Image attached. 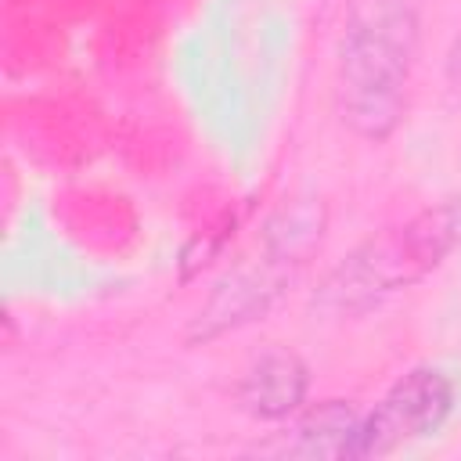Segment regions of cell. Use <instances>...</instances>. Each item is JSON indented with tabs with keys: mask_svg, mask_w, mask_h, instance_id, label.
<instances>
[{
	"mask_svg": "<svg viewBox=\"0 0 461 461\" xmlns=\"http://www.w3.org/2000/svg\"><path fill=\"white\" fill-rule=\"evenodd\" d=\"M418 54L414 0H349L339 36V112L367 140L396 130Z\"/></svg>",
	"mask_w": 461,
	"mask_h": 461,
	"instance_id": "cell-1",
	"label": "cell"
},
{
	"mask_svg": "<svg viewBox=\"0 0 461 461\" xmlns=\"http://www.w3.org/2000/svg\"><path fill=\"white\" fill-rule=\"evenodd\" d=\"M461 238V205L425 209L407 223L385 227L335 263L313 295L328 313H364L385 295L421 281Z\"/></svg>",
	"mask_w": 461,
	"mask_h": 461,
	"instance_id": "cell-2",
	"label": "cell"
},
{
	"mask_svg": "<svg viewBox=\"0 0 461 461\" xmlns=\"http://www.w3.org/2000/svg\"><path fill=\"white\" fill-rule=\"evenodd\" d=\"M321 241V212L313 205H295L292 212H281L263 230V241L249 263L230 270L205 310H198L191 339H212L227 328L249 324L259 313L274 306V299L285 292V285L295 277V270L306 263L310 249Z\"/></svg>",
	"mask_w": 461,
	"mask_h": 461,
	"instance_id": "cell-3",
	"label": "cell"
},
{
	"mask_svg": "<svg viewBox=\"0 0 461 461\" xmlns=\"http://www.w3.org/2000/svg\"><path fill=\"white\" fill-rule=\"evenodd\" d=\"M454 411V382L439 367H411L400 375L371 414L360 418L357 457L393 454L414 439H425L443 429Z\"/></svg>",
	"mask_w": 461,
	"mask_h": 461,
	"instance_id": "cell-4",
	"label": "cell"
},
{
	"mask_svg": "<svg viewBox=\"0 0 461 461\" xmlns=\"http://www.w3.org/2000/svg\"><path fill=\"white\" fill-rule=\"evenodd\" d=\"M306 389H310L306 364L288 349H267L241 375L238 400L252 418L277 421V418H288L303 403Z\"/></svg>",
	"mask_w": 461,
	"mask_h": 461,
	"instance_id": "cell-5",
	"label": "cell"
},
{
	"mask_svg": "<svg viewBox=\"0 0 461 461\" xmlns=\"http://www.w3.org/2000/svg\"><path fill=\"white\" fill-rule=\"evenodd\" d=\"M357 436L360 414L342 400H324L292 425V443H285V450L303 457H357Z\"/></svg>",
	"mask_w": 461,
	"mask_h": 461,
	"instance_id": "cell-6",
	"label": "cell"
},
{
	"mask_svg": "<svg viewBox=\"0 0 461 461\" xmlns=\"http://www.w3.org/2000/svg\"><path fill=\"white\" fill-rule=\"evenodd\" d=\"M450 72L461 79V36H457V43H454V50H450Z\"/></svg>",
	"mask_w": 461,
	"mask_h": 461,
	"instance_id": "cell-7",
	"label": "cell"
}]
</instances>
